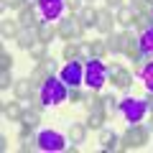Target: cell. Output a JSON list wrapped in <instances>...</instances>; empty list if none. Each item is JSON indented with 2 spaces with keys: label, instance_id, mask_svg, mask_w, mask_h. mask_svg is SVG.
Instances as JSON below:
<instances>
[{
  "label": "cell",
  "instance_id": "1",
  "mask_svg": "<svg viewBox=\"0 0 153 153\" xmlns=\"http://www.w3.org/2000/svg\"><path fill=\"white\" fill-rule=\"evenodd\" d=\"M38 97L46 102V107H51V105H59V102H66V100H69V87L61 82V76L51 74L49 79L38 87Z\"/></svg>",
  "mask_w": 153,
  "mask_h": 153
},
{
  "label": "cell",
  "instance_id": "2",
  "mask_svg": "<svg viewBox=\"0 0 153 153\" xmlns=\"http://www.w3.org/2000/svg\"><path fill=\"white\" fill-rule=\"evenodd\" d=\"M151 140V128L143 125V123H135L130 125L120 138V151H135V148H143Z\"/></svg>",
  "mask_w": 153,
  "mask_h": 153
},
{
  "label": "cell",
  "instance_id": "3",
  "mask_svg": "<svg viewBox=\"0 0 153 153\" xmlns=\"http://www.w3.org/2000/svg\"><path fill=\"white\" fill-rule=\"evenodd\" d=\"M110 79L107 64H102V59H87L84 61V84L89 89H102V84Z\"/></svg>",
  "mask_w": 153,
  "mask_h": 153
},
{
  "label": "cell",
  "instance_id": "4",
  "mask_svg": "<svg viewBox=\"0 0 153 153\" xmlns=\"http://www.w3.org/2000/svg\"><path fill=\"white\" fill-rule=\"evenodd\" d=\"M146 112H148L146 100H138V97H125V100H120V115L125 117V123H130V125L140 123L143 117H146Z\"/></svg>",
  "mask_w": 153,
  "mask_h": 153
},
{
  "label": "cell",
  "instance_id": "5",
  "mask_svg": "<svg viewBox=\"0 0 153 153\" xmlns=\"http://www.w3.org/2000/svg\"><path fill=\"white\" fill-rule=\"evenodd\" d=\"M84 23L79 21V16H69V18H61L59 26H56V33H59L64 41H82L84 38Z\"/></svg>",
  "mask_w": 153,
  "mask_h": 153
},
{
  "label": "cell",
  "instance_id": "6",
  "mask_svg": "<svg viewBox=\"0 0 153 153\" xmlns=\"http://www.w3.org/2000/svg\"><path fill=\"white\" fill-rule=\"evenodd\" d=\"M123 56H128V59L135 64V69H140L143 66V51H140V41H138V36L130 31V28H125L123 31Z\"/></svg>",
  "mask_w": 153,
  "mask_h": 153
},
{
  "label": "cell",
  "instance_id": "7",
  "mask_svg": "<svg viewBox=\"0 0 153 153\" xmlns=\"http://www.w3.org/2000/svg\"><path fill=\"white\" fill-rule=\"evenodd\" d=\"M38 151H46V153H59L66 151V140L59 130H41L38 133Z\"/></svg>",
  "mask_w": 153,
  "mask_h": 153
},
{
  "label": "cell",
  "instance_id": "8",
  "mask_svg": "<svg viewBox=\"0 0 153 153\" xmlns=\"http://www.w3.org/2000/svg\"><path fill=\"white\" fill-rule=\"evenodd\" d=\"M59 76H61V82H64L66 87H79V84H84V64H82V59H74L66 66H61Z\"/></svg>",
  "mask_w": 153,
  "mask_h": 153
},
{
  "label": "cell",
  "instance_id": "9",
  "mask_svg": "<svg viewBox=\"0 0 153 153\" xmlns=\"http://www.w3.org/2000/svg\"><path fill=\"white\" fill-rule=\"evenodd\" d=\"M107 74H110V79H112V84H115L117 89H123V92H130L133 71H128L125 66H120V64H110V66H107Z\"/></svg>",
  "mask_w": 153,
  "mask_h": 153
},
{
  "label": "cell",
  "instance_id": "10",
  "mask_svg": "<svg viewBox=\"0 0 153 153\" xmlns=\"http://www.w3.org/2000/svg\"><path fill=\"white\" fill-rule=\"evenodd\" d=\"M66 0H38V13L44 21H61Z\"/></svg>",
  "mask_w": 153,
  "mask_h": 153
},
{
  "label": "cell",
  "instance_id": "11",
  "mask_svg": "<svg viewBox=\"0 0 153 153\" xmlns=\"http://www.w3.org/2000/svg\"><path fill=\"white\" fill-rule=\"evenodd\" d=\"M13 94H16V100H31L33 94H38V87L31 82V76H26V79H16V84H13Z\"/></svg>",
  "mask_w": 153,
  "mask_h": 153
},
{
  "label": "cell",
  "instance_id": "12",
  "mask_svg": "<svg viewBox=\"0 0 153 153\" xmlns=\"http://www.w3.org/2000/svg\"><path fill=\"white\" fill-rule=\"evenodd\" d=\"M115 18H112V10H107V8H100V13H97V33H102V36H110L112 33V26H115Z\"/></svg>",
  "mask_w": 153,
  "mask_h": 153
},
{
  "label": "cell",
  "instance_id": "13",
  "mask_svg": "<svg viewBox=\"0 0 153 153\" xmlns=\"http://www.w3.org/2000/svg\"><path fill=\"white\" fill-rule=\"evenodd\" d=\"M21 21L18 18H3V23H0V36L3 38H18V33H21Z\"/></svg>",
  "mask_w": 153,
  "mask_h": 153
},
{
  "label": "cell",
  "instance_id": "14",
  "mask_svg": "<svg viewBox=\"0 0 153 153\" xmlns=\"http://www.w3.org/2000/svg\"><path fill=\"white\" fill-rule=\"evenodd\" d=\"M18 21H21L23 28H38V18H36V10H33V5H23L21 10H18Z\"/></svg>",
  "mask_w": 153,
  "mask_h": 153
},
{
  "label": "cell",
  "instance_id": "15",
  "mask_svg": "<svg viewBox=\"0 0 153 153\" xmlns=\"http://www.w3.org/2000/svg\"><path fill=\"white\" fill-rule=\"evenodd\" d=\"M82 105H84V110H87V112L102 110V94H100V89H89V92H84Z\"/></svg>",
  "mask_w": 153,
  "mask_h": 153
},
{
  "label": "cell",
  "instance_id": "16",
  "mask_svg": "<svg viewBox=\"0 0 153 153\" xmlns=\"http://www.w3.org/2000/svg\"><path fill=\"white\" fill-rule=\"evenodd\" d=\"M23 112H26V107H23L21 100H18V102H5L3 105V115H5L8 120H13V123H21Z\"/></svg>",
  "mask_w": 153,
  "mask_h": 153
},
{
  "label": "cell",
  "instance_id": "17",
  "mask_svg": "<svg viewBox=\"0 0 153 153\" xmlns=\"http://www.w3.org/2000/svg\"><path fill=\"white\" fill-rule=\"evenodd\" d=\"M140 41V51H143V59H153V26L146 28V31L138 36Z\"/></svg>",
  "mask_w": 153,
  "mask_h": 153
},
{
  "label": "cell",
  "instance_id": "18",
  "mask_svg": "<svg viewBox=\"0 0 153 153\" xmlns=\"http://www.w3.org/2000/svg\"><path fill=\"white\" fill-rule=\"evenodd\" d=\"M100 143H102L105 151H120V138L115 135L112 130H107V128L100 130Z\"/></svg>",
  "mask_w": 153,
  "mask_h": 153
},
{
  "label": "cell",
  "instance_id": "19",
  "mask_svg": "<svg viewBox=\"0 0 153 153\" xmlns=\"http://www.w3.org/2000/svg\"><path fill=\"white\" fill-rule=\"evenodd\" d=\"M16 41H18V46H21V49L28 51V49L38 41V31H36V28H21V33H18Z\"/></svg>",
  "mask_w": 153,
  "mask_h": 153
},
{
  "label": "cell",
  "instance_id": "20",
  "mask_svg": "<svg viewBox=\"0 0 153 153\" xmlns=\"http://www.w3.org/2000/svg\"><path fill=\"white\" fill-rule=\"evenodd\" d=\"M105 120H107V112L105 110H94V112H87V130H102Z\"/></svg>",
  "mask_w": 153,
  "mask_h": 153
},
{
  "label": "cell",
  "instance_id": "21",
  "mask_svg": "<svg viewBox=\"0 0 153 153\" xmlns=\"http://www.w3.org/2000/svg\"><path fill=\"white\" fill-rule=\"evenodd\" d=\"M133 18H135L133 5H120L117 10H115V21L120 23L123 28H130V26H133Z\"/></svg>",
  "mask_w": 153,
  "mask_h": 153
},
{
  "label": "cell",
  "instance_id": "22",
  "mask_svg": "<svg viewBox=\"0 0 153 153\" xmlns=\"http://www.w3.org/2000/svg\"><path fill=\"white\" fill-rule=\"evenodd\" d=\"M66 138H69L71 143H84L87 140V125H82V123H69V133H66Z\"/></svg>",
  "mask_w": 153,
  "mask_h": 153
},
{
  "label": "cell",
  "instance_id": "23",
  "mask_svg": "<svg viewBox=\"0 0 153 153\" xmlns=\"http://www.w3.org/2000/svg\"><path fill=\"white\" fill-rule=\"evenodd\" d=\"M135 74L143 79V84H146L148 92H153V59H146V64H143L140 69H135Z\"/></svg>",
  "mask_w": 153,
  "mask_h": 153
},
{
  "label": "cell",
  "instance_id": "24",
  "mask_svg": "<svg viewBox=\"0 0 153 153\" xmlns=\"http://www.w3.org/2000/svg\"><path fill=\"white\" fill-rule=\"evenodd\" d=\"M97 13H100V8H94V5H84L82 10H79V21L84 23V28L97 26Z\"/></svg>",
  "mask_w": 153,
  "mask_h": 153
},
{
  "label": "cell",
  "instance_id": "25",
  "mask_svg": "<svg viewBox=\"0 0 153 153\" xmlns=\"http://www.w3.org/2000/svg\"><path fill=\"white\" fill-rule=\"evenodd\" d=\"M36 31H38V41H46V44H49L54 36H59V33H56V26H51V21H41Z\"/></svg>",
  "mask_w": 153,
  "mask_h": 153
},
{
  "label": "cell",
  "instance_id": "26",
  "mask_svg": "<svg viewBox=\"0 0 153 153\" xmlns=\"http://www.w3.org/2000/svg\"><path fill=\"white\" fill-rule=\"evenodd\" d=\"M28 54H31L33 61H44L46 56H49V44H46V41H36V44L28 49Z\"/></svg>",
  "mask_w": 153,
  "mask_h": 153
},
{
  "label": "cell",
  "instance_id": "27",
  "mask_svg": "<svg viewBox=\"0 0 153 153\" xmlns=\"http://www.w3.org/2000/svg\"><path fill=\"white\" fill-rule=\"evenodd\" d=\"M102 110L107 112V117L115 115V112H120V100L112 97V94H102Z\"/></svg>",
  "mask_w": 153,
  "mask_h": 153
},
{
  "label": "cell",
  "instance_id": "28",
  "mask_svg": "<svg viewBox=\"0 0 153 153\" xmlns=\"http://www.w3.org/2000/svg\"><path fill=\"white\" fill-rule=\"evenodd\" d=\"M105 41H107V51L110 54H123V33H110Z\"/></svg>",
  "mask_w": 153,
  "mask_h": 153
},
{
  "label": "cell",
  "instance_id": "29",
  "mask_svg": "<svg viewBox=\"0 0 153 153\" xmlns=\"http://www.w3.org/2000/svg\"><path fill=\"white\" fill-rule=\"evenodd\" d=\"M61 56H64L66 61L79 59V41H66V44H64V49H61Z\"/></svg>",
  "mask_w": 153,
  "mask_h": 153
},
{
  "label": "cell",
  "instance_id": "30",
  "mask_svg": "<svg viewBox=\"0 0 153 153\" xmlns=\"http://www.w3.org/2000/svg\"><path fill=\"white\" fill-rule=\"evenodd\" d=\"M21 123H23V125H31V128H38V123H41V112H36V110L26 107V112H23Z\"/></svg>",
  "mask_w": 153,
  "mask_h": 153
},
{
  "label": "cell",
  "instance_id": "31",
  "mask_svg": "<svg viewBox=\"0 0 153 153\" xmlns=\"http://www.w3.org/2000/svg\"><path fill=\"white\" fill-rule=\"evenodd\" d=\"M49 76H51V74L44 69V66H38V64H36V66H33V71H31V82L36 84V87H41V84H44Z\"/></svg>",
  "mask_w": 153,
  "mask_h": 153
},
{
  "label": "cell",
  "instance_id": "32",
  "mask_svg": "<svg viewBox=\"0 0 153 153\" xmlns=\"http://www.w3.org/2000/svg\"><path fill=\"white\" fill-rule=\"evenodd\" d=\"M110 51H107V41L105 38H97V41H92V56L94 59H105Z\"/></svg>",
  "mask_w": 153,
  "mask_h": 153
},
{
  "label": "cell",
  "instance_id": "33",
  "mask_svg": "<svg viewBox=\"0 0 153 153\" xmlns=\"http://www.w3.org/2000/svg\"><path fill=\"white\" fill-rule=\"evenodd\" d=\"M153 26V18H148L146 13H135V18H133V28H138V31H146V28Z\"/></svg>",
  "mask_w": 153,
  "mask_h": 153
},
{
  "label": "cell",
  "instance_id": "34",
  "mask_svg": "<svg viewBox=\"0 0 153 153\" xmlns=\"http://www.w3.org/2000/svg\"><path fill=\"white\" fill-rule=\"evenodd\" d=\"M16 84V79L10 76V69H3L0 71V89H10Z\"/></svg>",
  "mask_w": 153,
  "mask_h": 153
},
{
  "label": "cell",
  "instance_id": "35",
  "mask_svg": "<svg viewBox=\"0 0 153 153\" xmlns=\"http://www.w3.org/2000/svg\"><path fill=\"white\" fill-rule=\"evenodd\" d=\"M79 59L82 61L92 59V41H79Z\"/></svg>",
  "mask_w": 153,
  "mask_h": 153
},
{
  "label": "cell",
  "instance_id": "36",
  "mask_svg": "<svg viewBox=\"0 0 153 153\" xmlns=\"http://www.w3.org/2000/svg\"><path fill=\"white\" fill-rule=\"evenodd\" d=\"M13 66V56L8 49H0V69H10Z\"/></svg>",
  "mask_w": 153,
  "mask_h": 153
},
{
  "label": "cell",
  "instance_id": "37",
  "mask_svg": "<svg viewBox=\"0 0 153 153\" xmlns=\"http://www.w3.org/2000/svg\"><path fill=\"white\" fill-rule=\"evenodd\" d=\"M36 64H38V66H44V69L49 71V74H56V69H59V64H56V61L51 59V56H46L44 61H36Z\"/></svg>",
  "mask_w": 153,
  "mask_h": 153
},
{
  "label": "cell",
  "instance_id": "38",
  "mask_svg": "<svg viewBox=\"0 0 153 153\" xmlns=\"http://www.w3.org/2000/svg\"><path fill=\"white\" fill-rule=\"evenodd\" d=\"M66 8H69L71 16H79V10L84 8V3H82V0H66Z\"/></svg>",
  "mask_w": 153,
  "mask_h": 153
},
{
  "label": "cell",
  "instance_id": "39",
  "mask_svg": "<svg viewBox=\"0 0 153 153\" xmlns=\"http://www.w3.org/2000/svg\"><path fill=\"white\" fill-rule=\"evenodd\" d=\"M33 130H36V128L23 125V123H21V140H33V138H38V135H33Z\"/></svg>",
  "mask_w": 153,
  "mask_h": 153
},
{
  "label": "cell",
  "instance_id": "40",
  "mask_svg": "<svg viewBox=\"0 0 153 153\" xmlns=\"http://www.w3.org/2000/svg\"><path fill=\"white\" fill-rule=\"evenodd\" d=\"M84 92H79V87H69V102H82Z\"/></svg>",
  "mask_w": 153,
  "mask_h": 153
},
{
  "label": "cell",
  "instance_id": "41",
  "mask_svg": "<svg viewBox=\"0 0 153 153\" xmlns=\"http://www.w3.org/2000/svg\"><path fill=\"white\" fill-rule=\"evenodd\" d=\"M3 5L10 8V10H21V8L26 5V0H3Z\"/></svg>",
  "mask_w": 153,
  "mask_h": 153
},
{
  "label": "cell",
  "instance_id": "42",
  "mask_svg": "<svg viewBox=\"0 0 153 153\" xmlns=\"http://www.w3.org/2000/svg\"><path fill=\"white\" fill-rule=\"evenodd\" d=\"M120 5H125L123 0H105V8H107V10H117Z\"/></svg>",
  "mask_w": 153,
  "mask_h": 153
},
{
  "label": "cell",
  "instance_id": "43",
  "mask_svg": "<svg viewBox=\"0 0 153 153\" xmlns=\"http://www.w3.org/2000/svg\"><path fill=\"white\" fill-rule=\"evenodd\" d=\"M148 128H151V133H153V112H151V120H148Z\"/></svg>",
  "mask_w": 153,
  "mask_h": 153
},
{
  "label": "cell",
  "instance_id": "44",
  "mask_svg": "<svg viewBox=\"0 0 153 153\" xmlns=\"http://www.w3.org/2000/svg\"><path fill=\"white\" fill-rule=\"evenodd\" d=\"M26 5H38V0H26Z\"/></svg>",
  "mask_w": 153,
  "mask_h": 153
},
{
  "label": "cell",
  "instance_id": "45",
  "mask_svg": "<svg viewBox=\"0 0 153 153\" xmlns=\"http://www.w3.org/2000/svg\"><path fill=\"white\" fill-rule=\"evenodd\" d=\"M82 3H84V5H92V3H94V0H82Z\"/></svg>",
  "mask_w": 153,
  "mask_h": 153
}]
</instances>
